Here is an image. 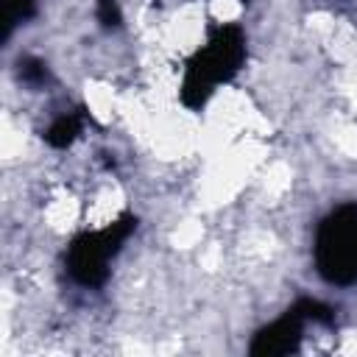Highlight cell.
I'll list each match as a JSON object with an SVG mask.
<instances>
[{
  "label": "cell",
  "mask_w": 357,
  "mask_h": 357,
  "mask_svg": "<svg viewBox=\"0 0 357 357\" xmlns=\"http://www.w3.org/2000/svg\"><path fill=\"white\" fill-rule=\"evenodd\" d=\"M245 61V33L240 25H218L204 47H198L184 64L181 103L187 109H201L218 84L231 81Z\"/></svg>",
  "instance_id": "obj_1"
},
{
  "label": "cell",
  "mask_w": 357,
  "mask_h": 357,
  "mask_svg": "<svg viewBox=\"0 0 357 357\" xmlns=\"http://www.w3.org/2000/svg\"><path fill=\"white\" fill-rule=\"evenodd\" d=\"M315 268L324 282L357 284V204L335 206L315 231Z\"/></svg>",
  "instance_id": "obj_2"
},
{
  "label": "cell",
  "mask_w": 357,
  "mask_h": 357,
  "mask_svg": "<svg viewBox=\"0 0 357 357\" xmlns=\"http://www.w3.org/2000/svg\"><path fill=\"white\" fill-rule=\"evenodd\" d=\"M137 229L134 215H120L114 223L98 229V231H81L70 240L64 265L67 273L84 284V287H100L109 279V262L117 257L123 243Z\"/></svg>",
  "instance_id": "obj_3"
},
{
  "label": "cell",
  "mask_w": 357,
  "mask_h": 357,
  "mask_svg": "<svg viewBox=\"0 0 357 357\" xmlns=\"http://www.w3.org/2000/svg\"><path fill=\"white\" fill-rule=\"evenodd\" d=\"M310 321V298H298L293 307H287L273 324L262 326L248 351L254 357H282V354H293L301 346V332L304 324Z\"/></svg>",
  "instance_id": "obj_4"
},
{
  "label": "cell",
  "mask_w": 357,
  "mask_h": 357,
  "mask_svg": "<svg viewBox=\"0 0 357 357\" xmlns=\"http://www.w3.org/2000/svg\"><path fill=\"white\" fill-rule=\"evenodd\" d=\"M81 126H84V114H81V112H64V114H59V117L47 126L45 142H47L50 148H67V145H73L75 137L81 134Z\"/></svg>",
  "instance_id": "obj_5"
},
{
  "label": "cell",
  "mask_w": 357,
  "mask_h": 357,
  "mask_svg": "<svg viewBox=\"0 0 357 357\" xmlns=\"http://www.w3.org/2000/svg\"><path fill=\"white\" fill-rule=\"evenodd\" d=\"M36 14V0H6V25H3V39L11 36V31L31 20Z\"/></svg>",
  "instance_id": "obj_6"
},
{
  "label": "cell",
  "mask_w": 357,
  "mask_h": 357,
  "mask_svg": "<svg viewBox=\"0 0 357 357\" xmlns=\"http://www.w3.org/2000/svg\"><path fill=\"white\" fill-rule=\"evenodd\" d=\"M17 75L28 86H42L47 81V64L42 59H36V56H22L17 61Z\"/></svg>",
  "instance_id": "obj_7"
},
{
  "label": "cell",
  "mask_w": 357,
  "mask_h": 357,
  "mask_svg": "<svg viewBox=\"0 0 357 357\" xmlns=\"http://www.w3.org/2000/svg\"><path fill=\"white\" fill-rule=\"evenodd\" d=\"M98 20H100V25H103L106 31H117L120 22H123L117 3H114V0H98Z\"/></svg>",
  "instance_id": "obj_8"
}]
</instances>
